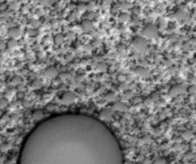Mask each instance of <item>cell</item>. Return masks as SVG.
<instances>
[{
  "label": "cell",
  "mask_w": 196,
  "mask_h": 164,
  "mask_svg": "<svg viewBox=\"0 0 196 164\" xmlns=\"http://www.w3.org/2000/svg\"><path fill=\"white\" fill-rule=\"evenodd\" d=\"M143 36L148 39H156L159 37V31L157 28L152 24L146 25L143 30Z\"/></svg>",
  "instance_id": "obj_1"
},
{
  "label": "cell",
  "mask_w": 196,
  "mask_h": 164,
  "mask_svg": "<svg viewBox=\"0 0 196 164\" xmlns=\"http://www.w3.org/2000/svg\"><path fill=\"white\" fill-rule=\"evenodd\" d=\"M132 46L138 51L139 52H144L147 49V44L146 41L141 38H136L132 42Z\"/></svg>",
  "instance_id": "obj_2"
},
{
  "label": "cell",
  "mask_w": 196,
  "mask_h": 164,
  "mask_svg": "<svg viewBox=\"0 0 196 164\" xmlns=\"http://www.w3.org/2000/svg\"><path fill=\"white\" fill-rule=\"evenodd\" d=\"M187 91L186 88L181 85V84H176V85H174L170 90L168 91V96L171 97H176L180 95H182L184 94L185 92Z\"/></svg>",
  "instance_id": "obj_3"
},
{
  "label": "cell",
  "mask_w": 196,
  "mask_h": 164,
  "mask_svg": "<svg viewBox=\"0 0 196 164\" xmlns=\"http://www.w3.org/2000/svg\"><path fill=\"white\" fill-rule=\"evenodd\" d=\"M76 99V97L73 93L70 92V91H67L63 94V96L61 97V103L63 104H65V105H69V104H71L72 103H74Z\"/></svg>",
  "instance_id": "obj_4"
},
{
  "label": "cell",
  "mask_w": 196,
  "mask_h": 164,
  "mask_svg": "<svg viewBox=\"0 0 196 164\" xmlns=\"http://www.w3.org/2000/svg\"><path fill=\"white\" fill-rule=\"evenodd\" d=\"M134 72L137 76L144 77V78H146V77L150 76V71L148 69L143 68V67H138L137 69H135Z\"/></svg>",
  "instance_id": "obj_5"
},
{
  "label": "cell",
  "mask_w": 196,
  "mask_h": 164,
  "mask_svg": "<svg viewBox=\"0 0 196 164\" xmlns=\"http://www.w3.org/2000/svg\"><path fill=\"white\" fill-rule=\"evenodd\" d=\"M81 29L84 32H90L93 29V24L92 21L86 19L81 23Z\"/></svg>",
  "instance_id": "obj_6"
},
{
  "label": "cell",
  "mask_w": 196,
  "mask_h": 164,
  "mask_svg": "<svg viewBox=\"0 0 196 164\" xmlns=\"http://www.w3.org/2000/svg\"><path fill=\"white\" fill-rule=\"evenodd\" d=\"M58 70L56 69V68L54 67H48L46 70H45V75L46 77L48 78H53L56 77L58 76Z\"/></svg>",
  "instance_id": "obj_7"
},
{
  "label": "cell",
  "mask_w": 196,
  "mask_h": 164,
  "mask_svg": "<svg viewBox=\"0 0 196 164\" xmlns=\"http://www.w3.org/2000/svg\"><path fill=\"white\" fill-rule=\"evenodd\" d=\"M8 34L11 38V39H17L21 36V31L17 27H13L9 30Z\"/></svg>",
  "instance_id": "obj_8"
},
{
  "label": "cell",
  "mask_w": 196,
  "mask_h": 164,
  "mask_svg": "<svg viewBox=\"0 0 196 164\" xmlns=\"http://www.w3.org/2000/svg\"><path fill=\"white\" fill-rule=\"evenodd\" d=\"M174 18L177 19L178 21H183V20H186V19H187V17H188V14H187V12H186L185 10H177V11L174 13Z\"/></svg>",
  "instance_id": "obj_9"
},
{
  "label": "cell",
  "mask_w": 196,
  "mask_h": 164,
  "mask_svg": "<svg viewBox=\"0 0 196 164\" xmlns=\"http://www.w3.org/2000/svg\"><path fill=\"white\" fill-rule=\"evenodd\" d=\"M113 109L116 111H120V112H126V111H127L128 108L125 104L120 103V102H116L113 104Z\"/></svg>",
  "instance_id": "obj_10"
},
{
  "label": "cell",
  "mask_w": 196,
  "mask_h": 164,
  "mask_svg": "<svg viewBox=\"0 0 196 164\" xmlns=\"http://www.w3.org/2000/svg\"><path fill=\"white\" fill-rule=\"evenodd\" d=\"M43 117H44V113H43L42 110H35V111L32 113V118H33L35 121H39V120H41Z\"/></svg>",
  "instance_id": "obj_11"
},
{
  "label": "cell",
  "mask_w": 196,
  "mask_h": 164,
  "mask_svg": "<svg viewBox=\"0 0 196 164\" xmlns=\"http://www.w3.org/2000/svg\"><path fill=\"white\" fill-rule=\"evenodd\" d=\"M100 117L101 119L105 120V121H109L112 118V114L108 111V110H102L100 112Z\"/></svg>",
  "instance_id": "obj_12"
},
{
  "label": "cell",
  "mask_w": 196,
  "mask_h": 164,
  "mask_svg": "<svg viewBox=\"0 0 196 164\" xmlns=\"http://www.w3.org/2000/svg\"><path fill=\"white\" fill-rule=\"evenodd\" d=\"M106 100L108 102V103H113V102H117V97L115 96L114 93H112V92H109L106 94Z\"/></svg>",
  "instance_id": "obj_13"
},
{
  "label": "cell",
  "mask_w": 196,
  "mask_h": 164,
  "mask_svg": "<svg viewBox=\"0 0 196 164\" xmlns=\"http://www.w3.org/2000/svg\"><path fill=\"white\" fill-rule=\"evenodd\" d=\"M119 20L121 23H127L130 20V16L127 13H121L119 16Z\"/></svg>",
  "instance_id": "obj_14"
},
{
  "label": "cell",
  "mask_w": 196,
  "mask_h": 164,
  "mask_svg": "<svg viewBox=\"0 0 196 164\" xmlns=\"http://www.w3.org/2000/svg\"><path fill=\"white\" fill-rule=\"evenodd\" d=\"M194 133L192 132V131H190V130H187V131H185L183 134H182V137L185 139V140H187V141H189V140H191V139H193L194 138Z\"/></svg>",
  "instance_id": "obj_15"
},
{
  "label": "cell",
  "mask_w": 196,
  "mask_h": 164,
  "mask_svg": "<svg viewBox=\"0 0 196 164\" xmlns=\"http://www.w3.org/2000/svg\"><path fill=\"white\" fill-rule=\"evenodd\" d=\"M64 39H65V38L62 34H57L54 37V43L56 44H61L64 42Z\"/></svg>",
  "instance_id": "obj_16"
},
{
  "label": "cell",
  "mask_w": 196,
  "mask_h": 164,
  "mask_svg": "<svg viewBox=\"0 0 196 164\" xmlns=\"http://www.w3.org/2000/svg\"><path fill=\"white\" fill-rule=\"evenodd\" d=\"M97 70L99 72H106L107 70V65L104 63H99L97 65Z\"/></svg>",
  "instance_id": "obj_17"
},
{
  "label": "cell",
  "mask_w": 196,
  "mask_h": 164,
  "mask_svg": "<svg viewBox=\"0 0 196 164\" xmlns=\"http://www.w3.org/2000/svg\"><path fill=\"white\" fill-rule=\"evenodd\" d=\"M21 83H22V78L18 76H16L11 79V83L13 85H19Z\"/></svg>",
  "instance_id": "obj_18"
},
{
  "label": "cell",
  "mask_w": 196,
  "mask_h": 164,
  "mask_svg": "<svg viewBox=\"0 0 196 164\" xmlns=\"http://www.w3.org/2000/svg\"><path fill=\"white\" fill-rule=\"evenodd\" d=\"M153 96H151L150 97H148V98H146V99L145 100V104H146V105L151 104H153V102H155L156 99H158V97H155L154 94H153Z\"/></svg>",
  "instance_id": "obj_19"
},
{
  "label": "cell",
  "mask_w": 196,
  "mask_h": 164,
  "mask_svg": "<svg viewBox=\"0 0 196 164\" xmlns=\"http://www.w3.org/2000/svg\"><path fill=\"white\" fill-rule=\"evenodd\" d=\"M17 44H18V42H17L16 39H10L7 42V46L9 48H14V47L17 46Z\"/></svg>",
  "instance_id": "obj_20"
},
{
  "label": "cell",
  "mask_w": 196,
  "mask_h": 164,
  "mask_svg": "<svg viewBox=\"0 0 196 164\" xmlns=\"http://www.w3.org/2000/svg\"><path fill=\"white\" fill-rule=\"evenodd\" d=\"M7 105H8V102H7V100L5 99V98H2L1 99V104H0V107H1V109H5L6 107H7Z\"/></svg>",
  "instance_id": "obj_21"
},
{
  "label": "cell",
  "mask_w": 196,
  "mask_h": 164,
  "mask_svg": "<svg viewBox=\"0 0 196 164\" xmlns=\"http://www.w3.org/2000/svg\"><path fill=\"white\" fill-rule=\"evenodd\" d=\"M85 9H86V6H85V4H84V3H79V4L78 5V10L79 11H81V12L85 11Z\"/></svg>",
  "instance_id": "obj_22"
},
{
  "label": "cell",
  "mask_w": 196,
  "mask_h": 164,
  "mask_svg": "<svg viewBox=\"0 0 196 164\" xmlns=\"http://www.w3.org/2000/svg\"><path fill=\"white\" fill-rule=\"evenodd\" d=\"M28 34L30 36H36L38 34V31L34 29H30V30H28Z\"/></svg>",
  "instance_id": "obj_23"
},
{
  "label": "cell",
  "mask_w": 196,
  "mask_h": 164,
  "mask_svg": "<svg viewBox=\"0 0 196 164\" xmlns=\"http://www.w3.org/2000/svg\"><path fill=\"white\" fill-rule=\"evenodd\" d=\"M125 97H126L127 98H132V97H133V92L131 91V90L127 91V92L125 93Z\"/></svg>",
  "instance_id": "obj_24"
},
{
  "label": "cell",
  "mask_w": 196,
  "mask_h": 164,
  "mask_svg": "<svg viewBox=\"0 0 196 164\" xmlns=\"http://www.w3.org/2000/svg\"><path fill=\"white\" fill-rule=\"evenodd\" d=\"M33 87H35V88H39V87H41V83L38 81V80H36V81H34V83H33Z\"/></svg>",
  "instance_id": "obj_25"
},
{
  "label": "cell",
  "mask_w": 196,
  "mask_h": 164,
  "mask_svg": "<svg viewBox=\"0 0 196 164\" xmlns=\"http://www.w3.org/2000/svg\"><path fill=\"white\" fill-rule=\"evenodd\" d=\"M153 164H167V163L164 159H158L154 162Z\"/></svg>",
  "instance_id": "obj_26"
},
{
  "label": "cell",
  "mask_w": 196,
  "mask_h": 164,
  "mask_svg": "<svg viewBox=\"0 0 196 164\" xmlns=\"http://www.w3.org/2000/svg\"><path fill=\"white\" fill-rule=\"evenodd\" d=\"M56 109V106L55 105H52V104H49L46 106V109L47 110H52V109Z\"/></svg>",
  "instance_id": "obj_27"
},
{
  "label": "cell",
  "mask_w": 196,
  "mask_h": 164,
  "mask_svg": "<svg viewBox=\"0 0 196 164\" xmlns=\"http://www.w3.org/2000/svg\"><path fill=\"white\" fill-rule=\"evenodd\" d=\"M141 101H142V99L140 97H135L134 100H133V104H139Z\"/></svg>",
  "instance_id": "obj_28"
}]
</instances>
